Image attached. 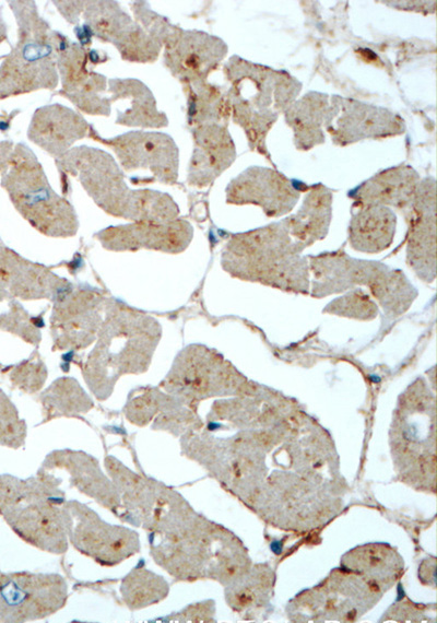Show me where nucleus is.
Here are the masks:
<instances>
[{"mask_svg": "<svg viewBox=\"0 0 437 623\" xmlns=\"http://www.w3.org/2000/svg\"><path fill=\"white\" fill-rule=\"evenodd\" d=\"M104 466L120 496L119 518L150 537L168 533L198 514L176 490L132 471L116 457L106 456Z\"/></svg>", "mask_w": 437, "mask_h": 623, "instance_id": "10", "label": "nucleus"}, {"mask_svg": "<svg viewBox=\"0 0 437 623\" xmlns=\"http://www.w3.org/2000/svg\"><path fill=\"white\" fill-rule=\"evenodd\" d=\"M57 56V70L61 78L60 94L70 99L81 111L108 116L110 101L102 95L106 89L103 74L86 69L87 56L83 47L69 43Z\"/></svg>", "mask_w": 437, "mask_h": 623, "instance_id": "23", "label": "nucleus"}, {"mask_svg": "<svg viewBox=\"0 0 437 623\" xmlns=\"http://www.w3.org/2000/svg\"><path fill=\"white\" fill-rule=\"evenodd\" d=\"M330 113V96L315 91L306 93L287 108L285 122L293 130L297 150L309 151L324 143V128Z\"/></svg>", "mask_w": 437, "mask_h": 623, "instance_id": "31", "label": "nucleus"}, {"mask_svg": "<svg viewBox=\"0 0 437 623\" xmlns=\"http://www.w3.org/2000/svg\"><path fill=\"white\" fill-rule=\"evenodd\" d=\"M39 398L46 420L86 413L94 407L78 380L70 377L55 380Z\"/></svg>", "mask_w": 437, "mask_h": 623, "instance_id": "38", "label": "nucleus"}, {"mask_svg": "<svg viewBox=\"0 0 437 623\" xmlns=\"http://www.w3.org/2000/svg\"><path fill=\"white\" fill-rule=\"evenodd\" d=\"M214 611V602L204 601L188 606L184 610L170 615L169 620L176 622H213Z\"/></svg>", "mask_w": 437, "mask_h": 623, "instance_id": "43", "label": "nucleus"}, {"mask_svg": "<svg viewBox=\"0 0 437 623\" xmlns=\"http://www.w3.org/2000/svg\"><path fill=\"white\" fill-rule=\"evenodd\" d=\"M349 225V243L355 250L376 254L393 242L397 216L389 207L367 204L357 207Z\"/></svg>", "mask_w": 437, "mask_h": 623, "instance_id": "33", "label": "nucleus"}, {"mask_svg": "<svg viewBox=\"0 0 437 623\" xmlns=\"http://www.w3.org/2000/svg\"><path fill=\"white\" fill-rule=\"evenodd\" d=\"M332 201L331 190L318 184L308 191L297 212L281 221L291 237L304 249L327 236Z\"/></svg>", "mask_w": 437, "mask_h": 623, "instance_id": "30", "label": "nucleus"}, {"mask_svg": "<svg viewBox=\"0 0 437 623\" xmlns=\"http://www.w3.org/2000/svg\"><path fill=\"white\" fill-rule=\"evenodd\" d=\"M421 177L408 164L382 169L357 186L351 197L358 207L378 204L406 209L411 207Z\"/></svg>", "mask_w": 437, "mask_h": 623, "instance_id": "29", "label": "nucleus"}, {"mask_svg": "<svg viewBox=\"0 0 437 623\" xmlns=\"http://www.w3.org/2000/svg\"><path fill=\"white\" fill-rule=\"evenodd\" d=\"M435 397L422 378L401 393L390 428L398 477L412 487L435 492Z\"/></svg>", "mask_w": 437, "mask_h": 623, "instance_id": "7", "label": "nucleus"}, {"mask_svg": "<svg viewBox=\"0 0 437 623\" xmlns=\"http://www.w3.org/2000/svg\"><path fill=\"white\" fill-rule=\"evenodd\" d=\"M383 591L362 575L341 566L316 587L303 590L287 606L294 621H355Z\"/></svg>", "mask_w": 437, "mask_h": 623, "instance_id": "12", "label": "nucleus"}, {"mask_svg": "<svg viewBox=\"0 0 437 623\" xmlns=\"http://www.w3.org/2000/svg\"><path fill=\"white\" fill-rule=\"evenodd\" d=\"M435 1H383L386 4H390L389 7L408 10V11H417V12H425V9L428 7L436 8Z\"/></svg>", "mask_w": 437, "mask_h": 623, "instance_id": "44", "label": "nucleus"}, {"mask_svg": "<svg viewBox=\"0 0 437 623\" xmlns=\"http://www.w3.org/2000/svg\"><path fill=\"white\" fill-rule=\"evenodd\" d=\"M341 566L362 575L383 592L391 588L403 573L402 557L385 543L355 546L343 555Z\"/></svg>", "mask_w": 437, "mask_h": 623, "instance_id": "32", "label": "nucleus"}, {"mask_svg": "<svg viewBox=\"0 0 437 623\" xmlns=\"http://www.w3.org/2000/svg\"><path fill=\"white\" fill-rule=\"evenodd\" d=\"M47 377L46 367L42 362L27 363L17 366L11 374V380L22 391L36 392L40 389Z\"/></svg>", "mask_w": 437, "mask_h": 623, "instance_id": "42", "label": "nucleus"}, {"mask_svg": "<svg viewBox=\"0 0 437 623\" xmlns=\"http://www.w3.org/2000/svg\"><path fill=\"white\" fill-rule=\"evenodd\" d=\"M60 483L44 468L27 479L0 475V516L23 541L52 554H63L69 546Z\"/></svg>", "mask_w": 437, "mask_h": 623, "instance_id": "4", "label": "nucleus"}, {"mask_svg": "<svg viewBox=\"0 0 437 623\" xmlns=\"http://www.w3.org/2000/svg\"><path fill=\"white\" fill-rule=\"evenodd\" d=\"M192 236L191 224L178 218L165 223L133 222L108 226L95 234L108 250L137 251L144 248L169 254L184 251Z\"/></svg>", "mask_w": 437, "mask_h": 623, "instance_id": "21", "label": "nucleus"}, {"mask_svg": "<svg viewBox=\"0 0 437 623\" xmlns=\"http://www.w3.org/2000/svg\"><path fill=\"white\" fill-rule=\"evenodd\" d=\"M169 592L166 579L144 566L132 568L121 580L120 595L130 610H141L164 600Z\"/></svg>", "mask_w": 437, "mask_h": 623, "instance_id": "39", "label": "nucleus"}, {"mask_svg": "<svg viewBox=\"0 0 437 623\" xmlns=\"http://www.w3.org/2000/svg\"><path fill=\"white\" fill-rule=\"evenodd\" d=\"M110 103L128 99L129 107L117 113L116 124L128 127L162 128L168 125L167 117L156 108L152 92L139 80H109Z\"/></svg>", "mask_w": 437, "mask_h": 623, "instance_id": "34", "label": "nucleus"}, {"mask_svg": "<svg viewBox=\"0 0 437 623\" xmlns=\"http://www.w3.org/2000/svg\"><path fill=\"white\" fill-rule=\"evenodd\" d=\"M250 385L216 351L191 344L177 354L160 387L196 411L200 401L212 397L252 392V388L245 390Z\"/></svg>", "mask_w": 437, "mask_h": 623, "instance_id": "11", "label": "nucleus"}, {"mask_svg": "<svg viewBox=\"0 0 437 623\" xmlns=\"http://www.w3.org/2000/svg\"><path fill=\"white\" fill-rule=\"evenodd\" d=\"M367 286L388 318L405 313L417 295L403 272L382 263H379Z\"/></svg>", "mask_w": 437, "mask_h": 623, "instance_id": "36", "label": "nucleus"}, {"mask_svg": "<svg viewBox=\"0 0 437 623\" xmlns=\"http://www.w3.org/2000/svg\"><path fill=\"white\" fill-rule=\"evenodd\" d=\"M164 46V64L185 84L205 81L228 50L217 36L181 28Z\"/></svg>", "mask_w": 437, "mask_h": 623, "instance_id": "20", "label": "nucleus"}, {"mask_svg": "<svg viewBox=\"0 0 437 623\" xmlns=\"http://www.w3.org/2000/svg\"><path fill=\"white\" fill-rule=\"evenodd\" d=\"M19 25L16 46L0 66V99L58 84V52L69 43L38 15L32 1L10 2Z\"/></svg>", "mask_w": 437, "mask_h": 623, "instance_id": "8", "label": "nucleus"}, {"mask_svg": "<svg viewBox=\"0 0 437 623\" xmlns=\"http://www.w3.org/2000/svg\"><path fill=\"white\" fill-rule=\"evenodd\" d=\"M231 87V115L245 132L249 148L271 161L267 137L279 116L296 101L302 83L284 70L233 56L224 66Z\"/></svg>", "mask_w": 437, "mask_h": 623, "instance_id": "3", "label": "nucleus"}, {"mask_svg": "<svg viewBox=\"0 0 437 623\" xmlns=\"http://www.w3.org/2000/svg\"><path fill=\"white\" fill-rule=\"evenodd\" d=\"M193 152L188 166V184L203 188L212 184L236 158V146L225 125L204 124L192 130Z\"/></svg>", "mask_w": 437, "mask_h": 623, "instance_id": "25", "label": "nucleus"}, {"mask_svg": "<svg viewBox=\"0 0 437 623\" xmlns=\"http://www.w3.org/2000/svg\"><path fill=\"white\" fill-rule=\"evenodd\" d=\"M42 468L64 470L70 477L71 486L119 517V493L113 481L102 471L95 457L82 450H54L46 456Z\"/></svg>", "mask_w": 437, "mask_h": 623, "instance_id": "24", "label": "nucleus"}, {"mask_svg": "<svg viewBox=\"0 0 437 623\" xmlns=\"http://www.w3.org/2000/svg\"><path fill=\"white\" fill-rule=\"evenodd\" d=\"M304 248L282 222L232 235L222 252V267L234 278L286 292L307 294L309 266Z\"/></svg>", "mask_w": 437, "mask_h": 623, "instance_id": "5", "label": "nucleus"}, {"mask_svg": "<svg viewBox=\"0 0 437 623\" xmlns=\"http://www.w3.org/2000/svg\"><path fill=\"white\" fill-rule=\"evenodd\" d=\"M87 136L110 148L126 172L147 171L154 181H177L179 151L174 140L162 132L129 131L114 138L101 137L92 126Z\"/></svg>", "mask_w": 437, "mask_h": 623, "instance_id": "15", "label": "nucleus"}, {"mask_svg": "<svg viewBox=\"0 0 437 623\" xmlns=\"http://www.w3.org/2000/svg\"><path fill=\"white\" fill-rule=\"evenodd\" d=\"M67 600L68 585L59 574H0V622L42 620L61 610Z\"/></svg>", "mask_w": 437, "mask_h": 623, "instance_id": "14", "label": "nucleus"}, {"mask_svg": "<svg viewBox=\"0 0 437 623\" xmlns=\"http://www.w3.org/2000/svg\"><path fill=\"white\" fill-rule=\"evenodd\" d=\"M406 260L415 273L430 282L436 272V181L420 179L411 203Z\"/></svg>", "mask_w": 437, "mask_h": 623, "instance_id": "22", "label": "nucleus"}, {"mask_svg": "<svg viewBox=\"0 0 437 623\" xmlns=\"http://www.w3.org/2000/svg\"><path fill=\"white\" fill-rule=\"evenodd\" d=\"M226 202L236 205L253 204L267 216H281L296 205L300 191L292 179L281 172L262 166H249L226 186Z\"/></svg>", "mask_w": 437, "mask_h": 623, "instance_id": "19", "label": "nucleus"}, {"mask_svg": "<svg viewBox=\"0 0 437 623\" xmlns=\"http://www.w3.org/2000/svg\"><path fill=\"white\" fill-rule=\"evenodd\" d=\"M188 86V122L200 126L204 124L225 125L231 115L227 95L220 87L199 81Z\"/></svg>", "mask_w": 437, "mask_h": 623, "instance_id": "37", "label": "nucleus"}, {"mask_svg": "<svg viewBox=\"0 0 437 623\" xmlns=\"http://www.w3.org/2000/svg\"><path fill=\"white\" fill-rule=\"evenodd\" d=\"M71 286L45 267L0 247V290L23 299H56Z\"/></svg>", "mask_w": 437, "mask_h": 623, "instance_id": "26", "label": "nucleus"}, {"mask_svg": "<svg viewBox=\"0 0 437 623\" xmlns=\"http://www.w3.org/2000/svg\"><path fill=\"white\" fill-rule=\"evenodd\" d=\"M90 126L80 114L66 106L46 105L35 110L27 137L58 160L73 143L87 136Z\"/></svg>", "mask_w": 437, "mask_h": 623, "instance_id": "27", "label": "nucleus"}, {"mask_svg": "<svg viewBox=\"0 0 437 623\" xmlns=\"http://www.w3.org/2000/svg\"><path fill=\"white\" fill-rule=\"evenodd\" d=\"M26 424L19 415V412L0 389V446L19 449L25 443Z\"/></svg>", "mask_w": 437, "mask_h": 623, "instance_id": "41", "label": "nucleus"}, {"mask_svg": "<svg viewBox=\"0 0 437 623\" xmlns=\"http://www.w3.org/2000/svg\"><path fill=\"white\" fill-rule=\"evenodd\" d=\"M107 301L97 292L71 286L56 298L50 319L55 349H84L96 338Z\"/></svg>", "mask_w": 437, "mask_h": 623, "instance_id": "17", "label": "nucleus"}, {"mask_svg": "<svg viewBox=\"0 0 437 623\" xmlns=\"http://www.w3.org/2000/svg\"><path fill=\"white\" fill-rule=\"evenodd\" d=\"M63 505L69 517V541L81 554L102 566H116L140 552L137 531L103 520L79 501H66Z\"/></svg>", "mask_w": 437, "mask_h": 623, "instance_id": "13", "label": "nucleus"}, {"mask_svg": "<svg viewBox=\"0 0 437 623\" xmlns=\"http://www.w3.org/2000/svg\"><path fill=\"white\" fill-rule=\"evenodd\" d=\"M97 342L83 366V378L98 400H106L117 380L150 366L162 336L160 322L121 302H107Z\"/></svg>", "mask_w": 437, "mask_h": 623, "instance_id": "2", "label": "nucleus"}, {"mask_svg": "<svg viewBox=\"0 0 437 623\" xmlns=\"http://www.w3.org/2000/svg\"><path fill=\"white\" fill-rule=\"evenodd\" d=\"M1 186L17 212L39 233L71 237L79 228L73 207L49 185L34 152L17 144L2 171Z\"/></svg>", "mask_w": 437, "mask_h": 623, "instance_id": "9", "label": "nucleus"}, {"mask_svg": "<svg viewBox=\"0 0 437 623\" xmlns=\"http://www.w3.org/2000/svg\"><path fill=\"white\" fill-rule=\"evenodd\" d=\"M312 273V295L328 296L367 285L380 262L358 260L343 250L309 257Z\"/></svg>", "mask_w": 437, "mask_h": 623, "instance_id": "28", "label": "nucleus"}, {"mask_svg": "<svg viewBox=\"0 0 437 623\" xmlns=\"http://www.w3.org/2000/svg\"><path fill=\"white\" fill-rule=\"evenodd\" d=\"M150 554L180 581L213 579L226 586L251 566L240 540L200 514L168 533L150 537Z\"/></svg>", "mask_w": 437, "mask_h": 623, "instance_id": "1", "label": "nucleus"}, {"mask_svg": "<svg viewBox=\"0 0 437 623\" xmlns=\"http://www.w3.org/2000/svg\"><path fill=\"white\" fill-rule=\"evenodd\" d=\"M83 16L95 37L111 43L123 60L153 62L162 46L115 1H87Z\"/></svg>", "mask_w": 437, "mask_h": 623, "instance_id": "18", "label": "nucleus"}, {"mask_svg": "<svg viewBox=\"0 0 437 623\" xmlns=\"http://www.w3.org/2000/svg\"><path fill=\"white\" fill-rule=\"evenodd\" d=\"M293 426H294V425H293ZM292 428H293V427H292ZM292 428H291V430H292ZM291 430H290V431H291ZM290 431H288V432H290ZM288 432H287V433H288ZM287 433H286V434H287ZM286 434H285V435H286ZM285 435H284V436H285ZM284 436H283V437H284ZM283 437H281L280 439H282ZM280 439H279V440H280ZM279 440H277V442H279Z\"/></svg>", "mask_w": 437, "mask_h": 623, "instance_id": "45", "label": "nucleus"}, {"mask_svg": "<svg viewBox=\"0 0 437 623\" xmlns=\"http://www.w3.org/2000/svg\"><path fill=\"white\" fill-rule=\"evenodd\" d=\"M323 312L352 319L371 320L377 316L378 307L367 293L358 289L330 302Z\"/></svg>", "mask_w": 437, "mask_h": 623, "instance_id": "40", "label": "nucleus"}, {"mask_svg": "<svg viewBox=\"0 0 437 623\" xmlns=\"http://www.w3.org/2000/svg\"><path fill=\"white\" fill-rule=\"evenodd\" d=\"M60 169L76 177L106 213L133 222L156 223L169 211V197L152 189H130L110 154L96 148H71L57 160Z\"/></svg>", "mask_w": 437, "mask_h": 623, "instance_id": "6", "label": "nucleus"}, {"mask_svg": "<svg viewBox=\"0 0 437 623\" xmlns=\"http://www.w3.org/2000/svg\"><path fill=\"white\" fill-rule=\"evenodd\" d=\"M274 573L265 564L250 566L225 586L228 606L243 613L244 619H255L269 606L273 593Z\"/></svg>", "mask_w": 437, "mask_h": 623, "instance_id": "35", "label": "nucleus"}, {"mask_svg": "<svg viewBox=\"0 0 437 623\" xmlns=\"http://www.w3.org/2000/svg\"><path fill=\"white\" fill-rule=\"evenodd\" d=\"M335 114L326 125L333 144L346 146L366 139H383L403 134V118L381 106L354 98L331 95Z\"/></svg>", "mask_w": 437, "mask_h": 623, "instance_id": "16", "label": "nucleus"}]
</instances>
